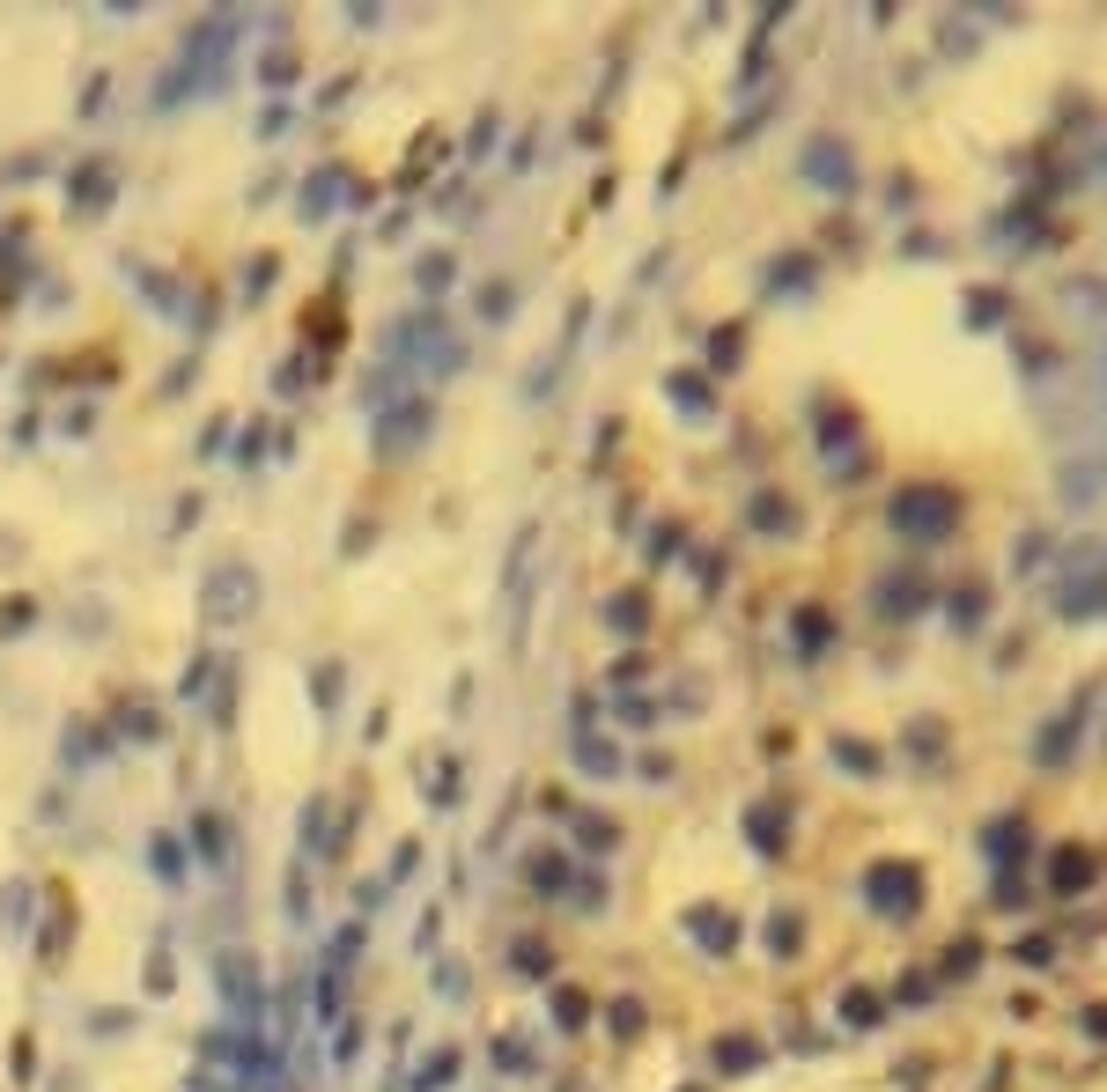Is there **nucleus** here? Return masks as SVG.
<instances>
[{
	"label": "nucleus",
	"instance_id": "nucleus-3",
	"mask_svg": "<svg viewBox=\"0 0 1107 1092\" xmlns=\"http://www.w3.org/2000/svg\"><path fill=\"white\" fill-rule=\"evenodd\" d=\"M82 214H97V207H111V162H89L82 170V200H74Z\"/></svg>",
	"mask_w": 1107,
	"mask_h": 1092
},
{
	"label": "nucleus",
	"instance_id": "nucleus-5",
	"mask_svg": "<svg viewBox=\"0 0 1107 1092\" xmlns=\"http://www.w3.org/2000/svg\"><path fill=\"white\" fill-rule=\"evenodd\" d=\"M414 281H421V289H444V281H451V259H421V274H414Z\"/></svg>",
	"mask_w": 1107,
	"mask_h": 1092
},
{
	"label": "nucleus",
	"instance_id": "nucleus-2",
	"mask_svg": "<svg viewBox=\"0 0 1107 1092\" xmlns=\"http://www.w3.org/2000/svg\"><path fill=\"white\" fill-rule=\"evenodd\" d=\"M429 421H436V414H429L421 399H407V406H392V414L377 421V436H369V444H377V458H399V451H414V444L429 436Z\"/></svg>",
	"mask_w": 1107,
	"mask_h": 1092
},
{
	"label": "nucleus",
	"instance_id": "nucleus-1",
	"mask_svg": "<svg viewBox=\"0 0 1107 1092\" xmlns=\"http://www.w3.org/2000/svg\"><path fill=\"white\" fill-rule=\"evenodd\" d=\"M244 599L259 606V576H252L244 561H222V569H214V584H207V621H237V613H244Z\"/></svg>",
	"mask_w": 1107,
	"mask_h": 1092
},
{
	"label": "nucleus",
	"instance_id": "nucleus-4",
	"mask_svg": "<svg viewBox=\"0 0 1107 1092\" xmlns=\"http://www.w3.org/2000/svg\"><path fill=\"white\" fill-rule=\"evenodd\" d=\"M192 834H200V856H214V864L229 856V827H222V812H200V819H192Z\"/></svg>",
	"mask_w": 1107,
	"mask_h": 1092
}]
</instances>
